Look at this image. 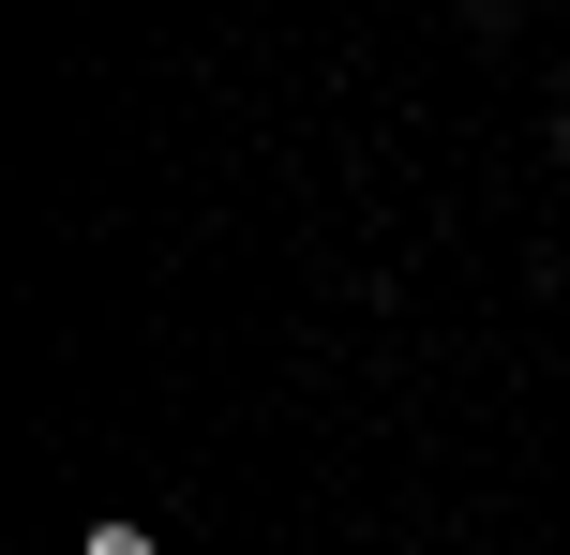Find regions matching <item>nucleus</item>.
Instances as JSON below:
<instances>
[{
    "label": "nucleus",
    "mask_w": 570,
    "mask_h": 555,
    "mask_svg": "<svg viewBox=\"0 0 570 555\" xmlns=\"http://www.w3.org/2000/svg\"><path fill=\"white\" fill-rule=\"evenodd\" d=\"M90 555H166V541H150V526H90Z\"/></svg>",
    "instance_id": "1"
},
{
    "label": "nucleus",
    "mask_w": 570,
    "mask_h": 555,
    "mask_svg": "<svg viewBox=\"0 0 570 555\" xmlns=\"http://www.w3.org/2000/svg\"><path fill=\"white\" fill-rule=\"evenodd\" d=\"M465 16H495V0H465Z\"/></svg>",
    "instance_id": "2"
},
{
    "label": "nucleus",
    "mask_w": 570,
    "mask_h": 555,
    "mask_svg": "<svg viewBox=\"0 0 570 555\" xmlns=\"http://www.w3.org/2000/svg\"><path fill=\"white\" fill-rule=\"evenodd\" d=\"M556 136H570V120H556Z\"/></svg>",
    "instance_id": "3"
}]
</instances>
